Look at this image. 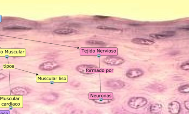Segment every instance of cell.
Wrapping results in <instances>:
<instances>
[{"instance_id": "ac0fdd59", "label": "cell", "mask_w": 189, "mask_h": 114, "mask_svg": "<svg viewBox=\"0 0 189 114\" xmlns=\"http://www.w3.org/2000/svg\"><path fill=\"white\" fill-rule=\"evenodd\" d=\"M153 89L156 90V91L162 92L165 89V88L163 87V86L158 84V85H155L154 86V87H152Z\"/></svg>"}, {"instance_id": "ba28073f", "label": "cell", "mask_w": 189, "mask_h": 114, "mask_svg": "<svg viewBox=\"0 0 189 114\" xmlns=\"http://www.w3.org/2000/svg\"><path fill=\"white\" fill-rule=\"evenodd\" d=\"M169 113L171 114H179L181 110V106L180 102L174 101L170 102L168 106Z\"/></svg>"}, {"instance_id": "8fae6325", "label": "cell", "mask_w": 189, "mask_h": 114, "mask_svg": "<svg viewBox=\"0 0 189 114\" xmlns=\"http://www.w3.org/2000/svg\"><path fill=\"white\" fill-rule=\"evenodd\" d=\"M175 34V32H165L159 34L151 33L149 35V36L155 39H164L170 38L174 36Z\"/></svg>"}, {"instance_id": "cb8c5ba5", "label": "cell", "mask_w": 189, "mask_h": 114, "mask_svg": "<svg viewBox=\"0 0 189 114\" xmlns=\"http://www.w3.org/2000/svg\"><path fill=\"white\" fill-rule=\"evenodd\" d=\"M6 78V76L3 74H0V80Z\"/></svg>"}, {"instance_id": "52a82bcc", "label": "cell", "mask_w": 189, "mask_h": 114, "mask_svg": "<svg viewBox=\"0 0 189 114\" xmlns=\"http://www.w3.org/2000/svg\"><path fill=\"white\" fill-rule=\"evenodd\" d=\"M60 66V64L56 62H47L41 64L39 69L43 71H51L56 69Z\"/></svg>"}, {"instance_id": "5bb4252c", "label": "cell", "mask_w": 189, "mask_h": 114, "mask_svg": "<svg viewBox=\"0 0 189 114\" xmlns=\"http://www.w3.org/2000/svg\"><path fill=\"white\" fill-rule=\"evenodd\" d=\"M77 31L75 29H56L54 31L56 34L62 35H67L71 34L72 33H76Z\"/></svg>"}, {"instance_id": "5b68a950", "label": "cell", "mask_w": 189, "mask_h": 114, "mask_svg": "<svg viewBox=\"0 0 189 114\" xmlns=\"http://www.w3.org/2000/svg\"><path fill=\"white\" fill-rule=\"evenodd\" d=\"M103 61L104 63L111 66H119L123 64L125 61L123 58L115 56L106 57Z\"/></svg>"}, {"instance_id": "ffe728a7", "label": "cell", "mask_w": 189, "mask_h": 114, "mask_svg": "<svg viewBox=\"0 0 189 114\" xmlns=\"http://www.w3.org/2000/svg\"><path fill=\"white\" fill-rule=\"evenodd\" d=\"M70 114H83V112L81 110L76 109L72 111Z\"/></svg>"}, {"instance_id": "9a60e30c", "label": "cell", "mask_w": 189, "mask_h": 114, "mask_svg": "<svg viewBox=\"0 0 189 114\" xmlns=\"http://www.w3.org/2000/svg\"><path fill=\"white\" fill-rule=\"evenodd\" d=\"M163 107V106L161 104H153L150 107L149 111L151 113L158 114L162 111Z\"/></svg>"}, {"instance_id": "30bf717a", "label": "cell", "mask_w": 189, "mask_h": 114, "mask_svg": "<svg viewBox=\"0 0 189 114\" xmlns=\"http://www.w3.org/2000/svg\"><path fill=\"white\" fill-rule=\"evenodd\" d=\"M105 85L108 87L116 89H121L125 87V83L121 80H112L106 82Z\"/></svg>"}, {"instance_id": "9c48e42d", "label": "cell", "mask_w": 189, "mask_h": 114, "mask_svg": "<svg viewBox=\"0 0 189 114\" xmlns=\"http://www.w3.org/2000/svg\"><path fill=\"white\" fill-rule=\"evenodd\" d=\"M143 74V71L140 69L133 68L128 70L126 75L128 78H133L140 77Z\"/></svg>"}, {"instance_id": "3957f363", "label": "cell", "mask_w": 189, "mask_h": 114, "mask_svg": "<svg viewBox=\"0 0 189 114\" xmlns=\"http://www.w3.org/2000/svg\"><path fill=\"white\" fill-rule=\"evenodd\" d=\"M25 49H2L0 50V56H25Z\"/></svg>"}, {"instance_id": "44dd1931", "label": "cell", "mask_w": 189, "mask_h": 114, "mask_svg": "<svg viewBox=\"0 0 189 114\" xmlns=\"http://www.w3.org/2000/svg\"><path fill=\"white\" fill-rule=\"evenodd\" d=\"M184 105L185 108L188 111L189 110V102L188 101H185L184 102Z\"/></svg>"}, {"instance_id": "6da1fadb", "label": "cell", "mask_w": 189, "mask_h": 114, "mask_svg": "<svg viewBox=\"0 0 189 114\" xmlns=\"http://www.w3.org/2000/svg\"><path fill=\"white\" fill-rule=\"evenodd\" d=\"M94 103L98 104H107L113 101V95L109 93H93L90 96Z\"/></svg>"}, {"instance_id": "7402d4cb", "label": "cell", "mask_w": 189, "mask_h": 114, "mask_svg": "<svg viewBox=\"0 0 189 114\" xmlns=\"http://www.w3.org/2000/svg\"><path fill=\"white\" fill-rule=\"evenodd\" d=\"M52 55H47V58L49 59H52L54 58H56L57 57V55L56 54H52Z\"/></svg>"}, {"instance_id": "8992f818", "label": "cell", "mask_w": 189, "mask_h": 114, "mask_svg": "<svg viewBox=\"0 0 189 114\" xmlns=\"http://www.w3.org/2000/svg\"><path fill=\"white\" fill-rule=\"evenodd\" d=\"M31 92V90L29 88L21 86L14 88L11 90L12 95L15 96H26L30 94Z\"/></svg>"}, {"instance_id": "277c9868", "label": "cell", "mask_w": 189, "mask_h": 114, "mask_svg": "<svg viewBox=\"0 0 189 114\" xmlns=\"http://www.w3.org/2000/svg\"><path fill=\"white\" fill-rule=\"evenodd\" d=\"M76 69L80 73L90 74L98 72V69L97 66L93 65L82 64L77 66Z\"/></svg>"}, {"instance_id": "2e32d148", "label": "cell", "mask_w": 189, "mask_h": 114, "mask_svg": "<svg viewBox=\"0 0 189 114\" xmlns=\"http://www.w3.org/2000/svg\"><path fill=\"white\" fill-rule=\"evenodd\" d=\"M178 91L181 93H187L189 92V85L188 84L181 86L178 88Z\"/></svg>"}, {"instance_id": "603a6c76", "label": "cell", "mask_w": 189, "mask_h": 114, "mask_svg": "<svg viewBox=\"0 0 189 114\" xmlns=\"http://www.w3.org/2000/svg\"><path fill=\"white\" fill-rule=\"evenodd\" d=\"M10 114H20L19 112L16 110H13L10 112Z\"/></svg>"}, {"instance_id": "7c38bea8", "label": "cell", "mask_w": 189, "mask_h": 114, "mask_svg": "<svg viewBox=\"0 0 189 114\" xmlns=\"http://www.w3.org/2000/svg\"><path fill=\"white\" fill-rule=\"evenodd\" d=\"M131 42L133 44L141 45H151L155 44V41L150 39L135 38L131 39Z\"/></svg>"}, {"instance_id": "7a4b0ae2", "label": "cell", "mask_w": 189, "mask_h": 114, "mask_svg": "<svg viewBox=\"0 0 189 114\" xmlns=\"http://www.w3.org/2000/svg\"><path fill=\"white\" fill-rule=\"evenodd\" d=\"M146 98L143 97H134L130 98L128 102L130 107L133 109H138L143 107L147 103Z\"/></svg>"}, {"instance_id": "d6986e66", "label": "cell", "mask_w": 189, "mask_h": 114, "mask_svg": "<svg viewBox=\"0 0 189 114\" xmlns=\"http://www.w3.org/2000/svg\"><path fill=\"white\" fill-rule=\"evenodd\" d=\"M181 68L183 70L185 71H189V63H185L183 64L181 66Z\"/></svg>"}, {"instance_id": "4fadbf2b", "label": "cell", "mask_w": 189, "mask_h": 114, "mask_svg": "<svg viewBox=\"0 0 189 114\" xmlns=\"http://www.w3.org/2000/svg\"><path fill=\"white\" fill-rule=\"evenodd\" d=\"M59 95L58 93L49 92L45 94L43 96V99L47 102H54L58 99Z\"/></svg>"}, {"instance_id": "e0dca14e", "label": "cell", "mask_w": 189, "mask_h": 114, "mask_svg": "<svg viewBox=\"0 0 189 114\" xmlns=\"http://www.w3.org/2000/svg\"><path fill=\"white\" fill-rule=\"evenodd\" d=\"M86 43L88 45H102L104 44V42L97 40H89L86 42Z\"/></svg>"}]
</instances>
